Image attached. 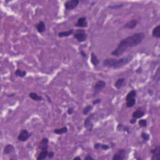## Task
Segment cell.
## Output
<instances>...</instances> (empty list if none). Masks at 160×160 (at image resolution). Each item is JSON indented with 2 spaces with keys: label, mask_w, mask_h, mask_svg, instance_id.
I'll use <instances>...</instances> for the list:
<instances>
[{
  "label": "cell",
  "mask_w": 160,
  "mask_h": 160,
  "mask_svg": "<svg viewBox=\"0 0 160 160\" xmlns=\"http://www.w3.org/2000/svg\"><path fill=\"white\" fill-rule=\"evenodd\" d=\"M145 38L144 33H136L131 36H129L119 43L117 48L111 52V55L116 57L122 55L128 48L135 47L142 43Z\"/></svg>",
  "instance_id": "obj_1"
},
{
  "label": "cell",
  "mask_w": 160,
  "mask_h": 160,
  "mask_svg": "<svg viewBox=\"0 0 160 160\" xmlns=\"http://www.w3.org/2000/svg\"><path fill=\"white\" fill-rule=\"evenodd\" d=\"M133 56H128L125 58H122L118 60L114 58H107L105 59L103 62V65L105 67L112 68H119L125 66V65L128 64L131 61Z\"/></svg>",
  "instance_id": "obj_2"
},
{
  "label": "cell",
  "mask_w": 160,
  "mask_h": 160,
  "mask_svg": "<svg viewBox=\"0 0 160 160\" xmlns=\"http://www.w3.org/2000/svg\"><path fill=\"white\" fill-rule=\"evenodd\" d=\"M74 37L78 40V41L82 43L86 40L88 35L84 29H76L75 32H74Z\"/></svg>",
  "instance_id": "obj_3"
},
{
  "label": "cell",
  "mask_w": 160,
  "mask_h": 160,
  "mask_svg": "<svg viewBox=\"0 0 160 160\" xmlns=\"http://www.w3.org/2000/svg\"><path fill=\"white\" fill-rule=\"evenodd\" d=\"M79 0H70V1H67L65 3L64 5L65 8L66 10H72L75 9L78 5Z\"/></svg>",
  "instance_id": "obj_4"
},
{
  "label": "cell",
  "mask_w": 160,
  "mask_h": 160,
  "mask_svg": "<svg viewBox=\"0 0 160 160\" xmlns=\"http://www.w3.org/2000/svg\"><path fill=\"white\" fill-rule=\"evenodd\" d=\"M106 85V82L104 81H98L95 83V85H94V87H93V88H94V95H96V94H98V93L100 92L103 88H105Z\"/></svg>",
  "instance_id": "obj_5"
},
{
  "label": "cell",
  "mask_w": 160,
  "mask_h": 160,
  "mask_svg": "<svg viewBox=\"0 0 160 160\" xmlns=\"http://www.w3.org/2000/svg\"><path fill=\"white\" fill-rule=\"evenodd\" d=\"M31 137V134L28 131L26 130H23L20 131L19 135L18 136V141L21 142H25Z\"/></svg>",
  "instance_id": "obj_6"
},
{
  "label": "cell",
  "mask_w": 160,
  "mask_h": 160,
  "mask_svg": "<svg viewBox=\"0 0 160 160\" xmlns=\"http://www.w3.org/2000/svg\"><path fill=\"white\" fill-rule=\"evenodd\" d=\"M126 155V151L125 149H121L114 154L113 157V160H123L125 159Z\"/></svg>",
  "instance_id": "obj_7"
},
{
  "label": "cell",
  "mask_w": 160,
  "mask_h": 160,
  "mask_svg": "<svg viewBox=\"0 0 160 160\" xmlns=\"http://www.w3.org/2000/svg\"><path fill=\"white\" fill-rule=\"evenodd\" d=\"M93 115L94 114H91V115L88 116V118H86L85 119V122H84V125H85V127L86 128L87 130L88 131H92L93 129V123L92 121V118L93 117Z\"/></svg>",
  "instance_id": "obj_8"
},
{
  "label": "cell",
  "mask_w": 160,
  "mask_h": 160,
  "mask_svg": "<svg viewBox=\"0 0 160 160\" xmlns=\"http://www.w3.org/2000/svg\"><path fill=\"white\" fill-rule=\"evenodd\" d=\"M75 26L78 28H86L88 27V23L86 17H81L78 18Z\"/></svg>",
  "instance_id": "obj_9"
},
{
  "label": "cell",
  "mask_w": 160,
  "mask_h": 160,
  "mask_svg": "<svg viewBox=\"0 0 160 160\" xmlns=\"http://www.w3.org/2000/svg\"><path fill=\"white\" fill-rule=\"evenodd\" d=\"M151 153L153 155V156H152L151 159L152 160H158L159 159L160 156V147L159 146H157L155 148L151 149L150 151Z\"/></svg>",
  "instance_id": "obj_10"
},
{
  "label": "cell",
  "mask_w": 160,
  "mask_h": 160,
  "mask_svg": "<svg viewBox=\"0 0 160 160\" xmlns=\"http://www.w3.org/2000/svg\"><path fill=\"white\" fill-rule=\"evenodd\" d=\"M48 144H49V140L48 138H43L39 144L38 147L41 150H47L48 148Z\"/></svg>",
  "instance_id": "obj_11"
},
{
  "label": "cell",
  "mask_w": 160,
  "mask_h": 160,
  "mask_svg": "<svg viewBox=\"0 0 160 160\" xmlns=\"http://www.w3.org/2000/svg\"><path fill=\"white\" fill-rule=\"evenodd\" d=\"M138 24V21L136 20H132L131 21H128V23H126L125 25L123 26L124 28L126 29H134Z\"/></svg>",
  "instance_id": "obj_12"
},
{
  "label": "cell",
  "mask_w": 160,
  "mask_h": 160,
  "mask_svg": "<svg viewBox=\"0 0 160 160\" xmlns=\"http://www.w3.org/2000/svg\"><path fill=\"white\" fill-rule=\"evenodd\" d=\"M125 80H126L125 78H124L118 79V80L116 81L115 83H114V87H115L116 88H117V89H120V88H121L123 86H125L126 83Z\"/></svg>",
  "instance_id": "obj_13"
},
{
  "label": "cell",
  "mask_w": 160,
  "mask_h": 160,
  "mask_svg": "<svg viewBox=\"0 0 160 160\" xmlns=\"http://www.w3.org/2000/svg\"><path fill=\"white\" fill-rule=\"evenodd\" d=\"M37 31L40 33H42L46 31V25H45L43 21H40L37 23L35 25Z\"/></svg>",
  "instance_id": "obj_14"
},
{
  "label": "cell",
  "mask_w": 160,
  "mask_h": 160,
  "mask_svg": "<svg viewBox=\"0 0 160 160\" xmlns=\"http://www.w3.org/2000/svg\"><path fill=\"white\" fill-rule=\"evenodd\" d=\"M15 147L13 145L11 144H8L7 145H6L4 148L3 150V153L5 155H10V154L12 153L15 151Z\"/></svg>",
  "instance_id": "obj_15"
},
{
  "label": "cell",
  "mask_w": 160,
  "mask_h": 160,
  "mask_svg": "<svg viewBox=\"0 0 160 160\" xmlns=\"http://www.w3.org/2000/svg\"><path fill=\"white\" fill-rule=\"evenodd\" d=\"M74 29H70V30L66 31L59 32L58 35L60 38H64V37L69 36H71V35H73V34H74Z\"/></svg>",
  "instance_id": "obj_16"
},
{
  "label": "cell",
  "mask_w": 160,
  "mask_h": 160,
  "mask_svg": "<svg viewBox=\"0 0 160 160\" xmlns=\"http://www.w3.org/2000/svg\"><path fill=\"white\" fill-rule=\"evenodd\" d=\"M91 62L94 66H97L99 64V60L93 52L91 54Z\"/></svg>",
  "instance_id": "obj_17"
},
{
  "label": "cell",
  "mask_w": 160,
  "mask_h": 160,
  "mask_svg": "<svg viewBox=\"0 0 160 160\" xmlns=\"http://www.w3.org/2000/svg\"><path fill=\"white\" fill-rule=\"evenodd\" d=\"M29 97L31 98L33 100L36 101H41L43 100V97L41 96H39L37 93L31 92L29 94Z\"/></svg>",
  "instance_id": "obj_18"
},
{
  "label": "cell",
  "mask_w": 160,
  "mask_h": 160,
  "mask_svg": "<svg viewBox=\"0 0 160 160\" xmlns=\"http://www.w3.org/2000/svg\"><path fill=\"white\" fill-rule=\"evenodd\" d=\"M144 115V112L143 111L138 110L133 113L132 117L135 119H139V118H142Z\"/></svg>",
  "instance_id": "obj_19"
},
{
  "label": "cell",
  "mask_w": 160,
  "mask_h": 160,
  "mask_svg": "<svg viewBox=\"0 0 160 160\" xmlns=\"http://www.w3.org/2000/svg\"><path fill=\"white\" fill-rule=\"evenodd\" d=\"M152 35L153 37L159 39L160 38V25L156 26L153 29V31H152Z\"/></svg>",
  "instance_id": "obj_20"
},
{
  "label": "cell",
  "mask_w": 160,
  "mask_h": 160,
  "mask_svg": "<svg viewBox=\"0 0 160 160\" xmlns=\"http://www.w3.org/2000/svg\"><path fill=\"white\" fill-rule=\"evenodd\" d=\"M48 151L47 150H41V153L39 154L38 156L37 157V160H43L45 159L48 157Z\"/></svg>",
  "instance_id": "obj_21"
},
{
  "label": "cell",
  "mask_w": 160,
  "mask_h": 160,
  "mask_svg": "<svg viewBox=\"0 0 160 160\" xmlns=\"http://www.w3.org/2000/svg\"><path fill=\"white\" fill-rule=\"evenodd\" d=\"M68 132V128L67 127L64 126L63 128H58V129H55L53 131V133L57 135H63L65 133H66Z\"/></svg>",
  "instance_id": "obj_22"
},
{
  "label": "cell",
  "mask_w": 160,
  "mask_h": 160,
  "mask_svg": "<svg viewBox=\"0 0 160 160\" xmlns=\"http://www.w3.org/2000/svg\"><path fill=\"white\" fill-rule=\"evenodd\" d=\"M117 130L118 131H124L127 132V133H130V128L126 126H125L121 124H119L117 126Z\"/></svg>",
  "instance_id": "obj_23"
},
{
  "label": "cell",
  "mask_w": 160,
  "mask_h": 160,
  "mask_svg": "<svg viewBox=\"0 0 160 160\" xmlns=\"http://www.w3.org/2000/svg\"><path fill=\"white\" fill-rule=\"evenodd\" d=\"M136 96V90H132L128 93L126 98V101L130 100V99H134Z\"/></svg>",
  "instance_id": "obj_24"
},
{
  "label": "cell",
  "mask_w": 160,
  "mask_h": 160,
  "mask_svg": "<svg viewBox=\"0 0 160 160\" xmlns=\"http://www.w3.org/2000/svg\"><path fill=\"white\" fill-rule=\"evenodd\" d=\"M15 74L16 76L20 77V78H23L26 75V71H22L21 69H17L16 71H15Z\"/></svg>",
  "instance_id": "obj_25"
},
{
  "label": "cell",
  "mask_w": 160,
  "mask_h": 160,
  "mask_svg": "<svg viewBox=\"0 0 160 160\" xmlns=\"http://www.w3.org/2000/svg\"><path fill=\"white\" fill-rule=\"evenodd\" d=\"M136 103V99H130V100L126 101V105L127 108H132L133 106H134V105Z\"/></svg>",
  "instance_id": "obj_26"
},
{
  "label": "cell",
  "mask_w": 160,
  "mask_h": 160,
  "mask_svg": "<svg viewBox=\"0 0 160 160\" xmlns=\"http://www.w3.org/2000/svg\"><path fill=\"white\" fill-rule=\"evenodd\" d=\"M92 109H93V106H91V105L86 106L83 109V114H85V115L88 114V113H89L90 111L92 110Z\"/></svg>",
  "instance_id": "obj_27"
},
{
  "label": "cell",
  "mask_w": 160,
  "mask_h": 160,
  "mask_svg": "<svg viewBox=\"0 0 160 160\" xmlns=\"http://www.w3.org/2000/svg\"><path fill=\"white\" fill-rule=\"evenodd\" d=\"M125 4L124 3H121L118 4H113V5H110L108 6V8L110 9H112V10H116V9H120L124 7Z\"/></svg>",
  "instance_id": "obj_28"
},
{
  "label": "cell",
  "mask_w": 160,
  "mask_h": 160,
  "mask_svg": "<svg viewBox=\"0 0 160 160\" xmlns=\"http://www.w3.org/2000/svg\"><path fill=\"white\" fill-rule=\"evenodd\" d=\"M138 124L140 128H145L147 126V120L146 119H140L138 122Z\"/></svg>",
  "instance_id": "obj_29"
},
{
  "label": "cell",
  "mask_w": 160,
  "mask_h": 160,
  "mask_svg": "<svg viewBox=\"0 0 160 160\" xmlns=\"http://www.w3.org/2000/svg\"><path fill=\"white\" fill-rule=\"evenodd\" d=\"M141 138H143V139L144 141H148L150 139V135H149L148 133H141Z\"/></svg>",
  "instance_id": "obj_30"
},
{
  "label": "cell",
  "mask_w": 160,
  "mask_h": 160,
  "mask_svg": "<svg viewBox=\"0 0 160 160\" xmlns=\"http://www.w3.org/2000/svg\"><path fill=\"white\" fill-rule=\"evenodd\" d=\"M100 148L103 150H108V149L110 148V146L108 145H107V144L100 143Z\"/></svg>",
  "instance_id": "obj_31"
},
{
  "label": "cell",
  "mask_w": 160,
  "mask_h": 160,
  "mask_svg": "<svg viewBox=\"0 0 160 160\" xmlns=\"http://www.w3.org/2000/svg\"><path fill=\"white\" fill-rule=\"evenodd\" d=\"M54 156H55V153H54L53 151H51L50 152H48V157L49 158H50V159H52L53 158Z\"/></svg>",
  "instance_id": "obj_32"
},
{
  "label": "cell",
  "mask_w": 160,
  "mask_h": 160,
  "mask_svg": "<svg viewBox=\"0 0 160 160\" xmlns=\"http://www.w3.org/2000/svg\"><path fill=\"white\" fill-rule=\"evenodd\" d=\"M74 113V109L73 108H69L67 110V113L68 114H69V115H71V114H72L73 113Z\"/></svg>",
  "instance_id": "obj_33"
},
{
  "label": "cell",
  "mask_w": 160,
  "mask_h": 160,
  "mask_svg": "<svg viewBox=\"0 0 160 160\" xmlns=\"http://www.w3.org/2000/svg\"><path fill=\"white\" fill-rule=\"evenodd\" d=\"M101 101V99H96L93 101V105H98V104L100 103Z\"/></svg>",
  "instance_id": "obj_34"
},
{
  "label": "cell",
  "mask_w": 160,
  "mask_h": 160,
  "mask_svg": "<svg viewBox=\"0 0 160 160\" xmlns=\"http://www.w3.org/2000/svg\"><path fill=\"white\" fill-rule=\"evenodd\" d=\"M80 55H81L82 57H83V58H86L87 55H86V53L85 52V51H83V50H80Z\"/></svg>",
  "instance_id": "obj_35"
},
{
  "label": "cell",
  "mask_w": 160,
  "mask_h": 160,
  "mask_svg": "<svg viewBox=\"0 0 160 160\" xmlns=\"http://www.w3.org/2000/svg\"><path fill=\"white\" fill-rule=\"evenodd\" d=\"M94 148L95 150H98V149H100V143H95L94 144Z\"/></svg>",
  "instance_id": "obj_36"
},
{
  "label": "cell",
  "mask_w": 160,
  "mask_h": 160,
  "mask_svg": "<svg viewBox=\"0 0 160 160\" xmlns=\"http://www.w3.org/2000/svg\"><path fill=\"white\" fill-rule=\"evenodd\" d=\"M85 160H93V158L90 156V155H88V156L85 158Z\"/></svg>",
  "instance_id": "obj_37"
},
{
  "label": "cell",
  "mask_w": 160,
  "mask_h": 160,
  "mask_svg": "<svg viewBox=\"0 0 160 160\" xmlns=\"http://www.w3.org/2000/svg\"><path fill=\"white\" fill-rule=\"evenodd\" d=\"M136 119L133 118L130 120V123L131 124H135L136 123Z\"/></svg>",
  "instance_id": "obj_38"
},
{
  "label": "cell",
  "mask_w": 160,
  "mask_h": 160,
  "mask_svg": "<svg viewBox=\"0 0 160 160\" xmlns=\"http://www.w3.org/2000/svg\"><path fill=\"white\" fill-rule=\"evenodd\" d=\"M136 72L137 73H138V74L141 73V72H142V68H141V67H139V68H138V69L136 70Z\"/></svg>",
  "instance_id": "obj_39"
},
{
  "label": "cell",
  "mask_w": 160,
  "mask_h": 160,
  "mask_svg": "<svg viewBox=\"0 0 160 160\" xmlns=\"http://www.w3.org/2000/svg\"><path fill=\"white\" fill-rule=\"evenodd\" d=\"M73 159H74V160H76V159L81 160V158L80 156H76V157H75V158H73Z\"/></svg>",
  "instance_id": "obj_40"
}]
</instances>
